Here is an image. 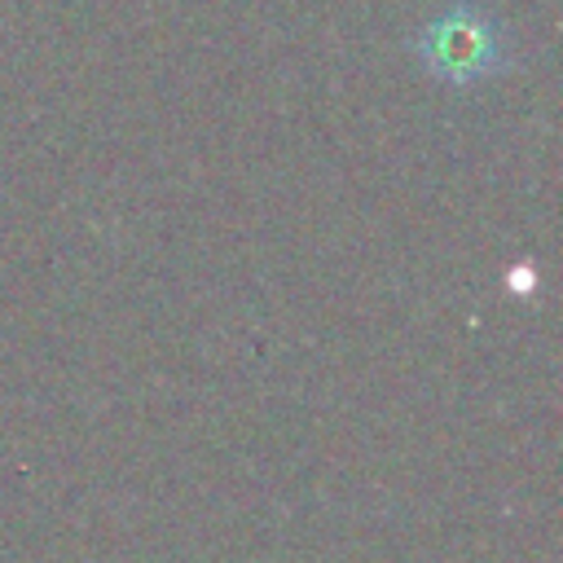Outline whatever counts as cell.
<instances>
[{"label":"cell","mask_w":563,"mask_h":563,"mask_svg":"<svg viewBox=\"0 0 563 563\" xmlns=\"http://www.w3.org/2000/svg\"><path fill=\"white\" fill-rule=\"evenodd\" d=\"M413 57L422 75L444 88H475L510 70V40L493 9L457 0L431 13L413 31Z\"/></svg>","instance_id":"1"}]
</instances>
